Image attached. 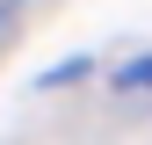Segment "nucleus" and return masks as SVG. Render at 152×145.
<instances>
[{"instance_id": "obj_1", "label": "nucleus", "mask_w": 152, "mask_h": 145, "mask_svg": "<svg viewBox=\"0 0 152 145\" xmlns=\"http://www.w3.org/2000/svg\"><path fill=\"white\" fill-rule=\"evenodd\" d=\"M116 87H123V94H152V58L123 65V72H116Z\"/></svg>"}, {"instance_id": "obj_2", "label": "nucleus", "mask_w": 152, "mask_h": 145, "mask_svg": "<svg viewBox=\"0 0 152 145\" xmlns=\"http://www.w3.org/2000/svg\"><path fill=\"white\" fill-rule=\"evenodd\" d=\"M0 22H7V7H0Z\"/></svg>"}]
</instances>
